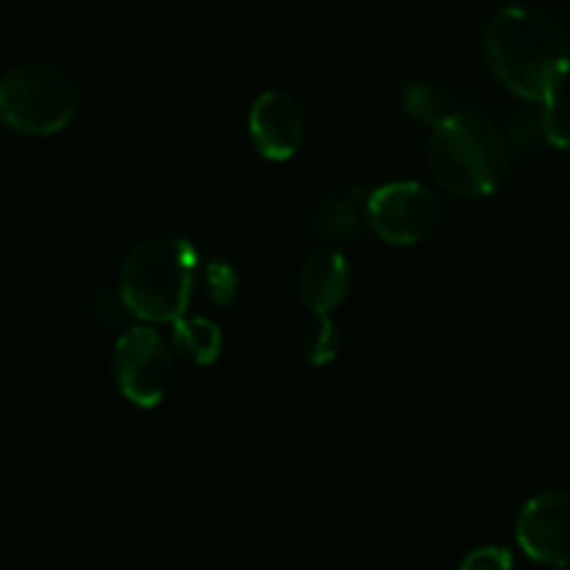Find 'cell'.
Segmentation results:
<instances>
[{
    "label": "cell",
    "mask_w": 570,
    "mask_h": 570,
    "mask_svg": "<svg viewBox=\"0 0 570 570\" xmlns=\"http://www.w3.org/2000/svg\"><path fill=\"white\" fill-rule=\"evenodd\" d=\"M115 379L120 393L142 410L165 401L176 371H173V351L154 326H131L117 337Z\"/></svg>",
    "instance_id": "cell-5"
},
{
    "label": "cell",
    "mask_w": 570,
    "mask_h": 570,
    "mask_svg": "<svg viewBox=\"0 0 570 570\" xmlns=\"http://www.w3.org/2000/svg\"><path fill=\"white\" fill-rule=\"evenodd\" d=\"M543 139L560 150H570V104L560 95L549 98L540 111Z\"/></svg>",
    "instance_id": "cell-13"
},
{
    "label": "cell",
    "mask_w": 570,
    "mask_h": 570,
    "mask_svg": "<svg viewBox=\"0 0 570 570\" xmlns=\"http://www.w3.org/2000/svg\"><path fill=\"white\" fill-rule=\"evenodd\" d=\"M250 139L254 148L271 161H287L298 154L304 142L306 122L304 111L289 95L284 92H262L254 100L248 115Z\"/></svg>",
    "instance_id": "cell-8"
},
{
    "label": "cell",
    "mask_w": 570,
    "mask_h": 570,
    "mask_svg": "<svg viewBox=\"0 0 570 570\" xmlns=\"http://www.w3.org/2000/svg\"><path fill=\"white\" fill-rule=\"evenodd\" d=\"M507 139L476 111H451L429 142V167L445 193L488 198L507 178Z\"/></svg>",
    "instance_id": "cell-2"
},
{
    "label": "cell",
    "mask_w": 570,
    "mask_h": 570,
    "mask_svg": "<svg viewBox=\"0 0 570 570\" xmlns=\"http://www.w3.org/2000/svg\"><path fill=\"white\" fill-rule=\"evenodd\" d=\"M198 250L173 234L148 237L126 256L120 295L134 317L145 323H176L193 298Z\"/></svg>",
    "instance_id": "cell-3"
},
{
    "label": "cell",
    "mask_w": 570,
    "mask_h": 570,
    "mask_svg": "<svg viewBox=\"0 0 570 570\" xmlns=\"http://www.w3.org/2000/svg\"><path fill=\"white\" fill-rule=\"evenodd\" d=\"M351 267L345 256L334 248H321L306 256L298 273V295L315 317L332 315L351 293Z\"/></svg>",
    "instance_id": "cell-9"
},
{
    "label": "cell",
    "mask_w": 570,
    "mask_h": 570,
    "mask_svg": "<svg viewBox=\"0 0 570 570\" xmlns=\"http://www.w3.org/2000/svg\"><path fill=\"white\" fill-rule=\"evenodd\" d=\"M484 56L501 87L532 104L560 95L570 70L562 28L549 14L527 6H507L490 20Z\"/></svg>",
    "instance_id": "cell-1"
},
{
    "label": "cell",
    "mask_w": 570,
    "mask_h": 570,
    "mask_svg": "<svg viewBox=\"0 0 570 570\" xmlns=\"http://www.w3.org/2000/svg\"><path fill=\"white\" fill-rule=\"evenodd\" d=\"M6 126V122H3V117H0V128H3Z\"/></svg>",
    "instance_id": "cell-17"
},
{
    "label": "cell",
    "mask_w": 570,
    "mask_h": 570,
    "mask_svg": "<svg viewBox=\"0 0 570 570\" xmlns=\"http://www.w3.org/2000/svg\"><path fill=\"white\" fill-rule=\"evenodd\" d=\"M512 554L501 546H488V549H473L471 554L462 560V568L471 570H484V568H510Z\"/></svg>",
    "instance_id": "cell-16"
},
{
    "label": "cell",
    "mask_w": 570,
    "mask_h": 570,
    "mask_svg": "<svg viewBox=\"0 0 570 570\" xmlns=\"http://www.w3.org/2000/svg\"><path fill=\"white\" fill-rule=\"evenodd\" d=\"M337 354H340L337 326L328 321V315H321L315 326L309 328V334H306V360H309L312 365L323 367L328 365V362L337 360Z\"/></svg>",
    "instance_id": "cell-14"
},
{
    "label": "cell",
    "mask_w": 570,
    "mask_h": 570,
    "mask_svg": "<svg viewBox=\"0 0 570 570\" xmlns=\"http://www.w3.org/2000/svg\"><path fill=\"white\" fill-rule=\"evenodd\" d=\"M401 100H404V109L410 111L415 120L429 122V126H438V122H443L445 117L451 115L449 104H445L443 89L432 87V83H426V81L406 83Z\"/></svg>",
    "instance_id": "cell-11"
},
{
    "label": "cell",
    "mask_w": 570,
    "mask_h": 570,
    "mask_svg": "<svg viewBox=\"0 0 570 570\" xmlns=\"http://www.w3.org/2000/svg\"><path fill=\"white\" fill-rule=\"evenodd\" d=\"M173 340L178 354L187 356L195 365H212L223 351V332L209 317H178L173 323Z\"/></svg>",
    "instance_id": "cell-10"
},
{
    "label": "cell",
    "mask_w": 570,
    "mask_h": 570,
    "mask_svg": "<svg viewBox=\"0 0 570 570\" xmlns=\"http://www.w3.org/2000/svg\"><path fill=\"white\" fill-rule=\"evenodd\" d=\"M204 282L217 304H228V301L237 295V273H234V267L226 265V262H212V265L206 267Z\"/></svg>",
    "instance_id": "cell-15"
},
{
    "label": "cell",
    "mask_w": 570,
    "mask_h": 570,
    "mask_svg": "<svg viewBox=\"0 0 570 570\" xmlns=\"http://www.w3.org/2000/svg\"><path fill=\"white\" fill-rule=\"evenodd\" d=\"M367 223L390 245H417L440 226V200L426 184L393 181L367 198Z\"/></svg>",
    "instance_id": "cell-6"
},
{
    "label": "cell",
    "mask_w": 570,
    "mask_h": 570,
    "mask_svg": "<svg viewBox=\"0 0 570 570\" xmlns=\"http://www.w3.org/2000/svg\"><path fill=\"white\" fill-rule=\"evenodd\" d=\"M360 228V212L351 198H328L323 200V206L317 209V232L328 239H345L351 234H356Z\"/></svg>",
    "instance_id": "cell-12"
},
{
    "label": "cell",
    "mask_w": 570,
    "mask_h": 570,
    "mask_svg": "<svg viewBox=\"0 0 570 570\" xmlns=\"http://www.w3.org/2000/svg\"><path fill=\"white\" fill-rule=\"evenodd\" d=\"M515 538L534 562L570 568V495L549 490L529 499L515 521Z\"/></svg>",
    "instance_id": "cell-7"
},
{
    "label": "cell",
    "mask_w": 570,
    "mask_h": 570,
    "mask_svg": "<svg viewBox=\"0 0 570 570\" xmlns=\"http://www.w3.org/2000/svg\"><path fill=\"white\" fill-rule=\"evenodd\" d=\"M78 89L50 61H22L0 76V117L28 137H50L76 120Z\"/></svg>",
    "instance_id": "cell-4"
}]
</instances>
